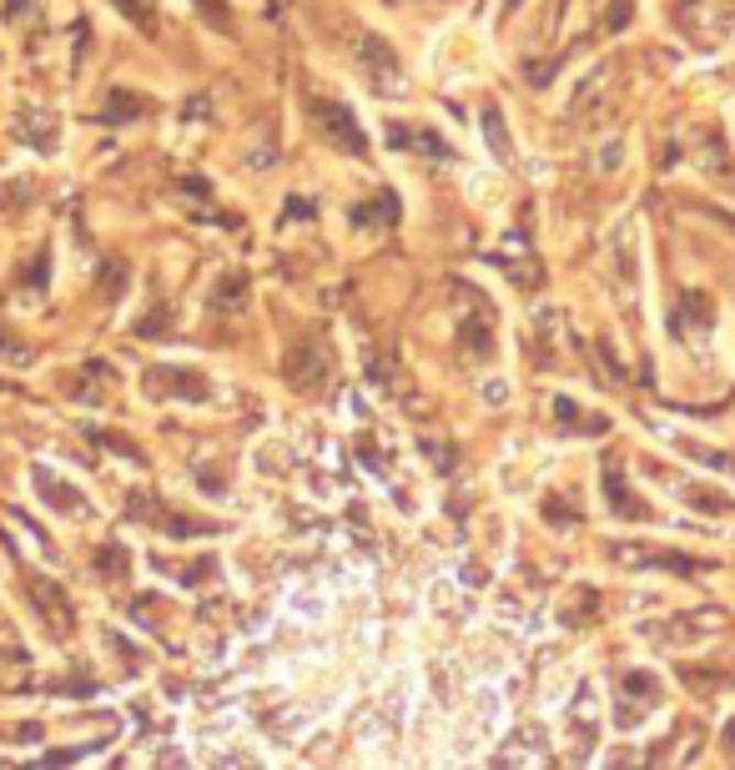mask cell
I'll list each match as a JSON object with an SVG mask.
<instances>
[{
	"mask_svg": "<svg viewBox=\"0 0 735 770\" xmlns=\"http://www.w3.org/2000/svg\"><path fill=\"white\" fill-rule=\"evenodd\" d=\"M484 131H489V142H494V152L509 156V142H504V131H498V111H489V117H484Z\"/></svg>",
	"mask_w": 735,
	"mask_h": 770,
	"instance_id": "obj_2",
	"label": "cell"
},
{
	"mask_svg": "<svg viewBox=\"0 0 735 770\" xmlns=\"http://www.w3.org/2000/svg\"><path fill=\"white\" fill-rule=\"evenodd\" d=\"M318 111L328 117L322 127H328L332 136H338V142L353 146V152H363V136H358V127H353V111H343V107H318Z\"/></svg>",
	"mask_w": 735,
	"mask_h": 770,
	"instance_id": "obj_1",
	"label": "cell"
},
{
	"mask_svg": "<svg viewBox=\"0 0 735 770\" xmlns=\"http://www.w3.org/2000/svg\"><path fill=\"white\" fill-rule=\"evenodd\" d=\"M625 15H629V0H619L615 11H610V25H619V21H625Z\"/></svg>",
	"mask_w": 735,
	"mask_h": 770,
	"instance_id": "obj_3",
	"label": "cell"
}]
</instances>
